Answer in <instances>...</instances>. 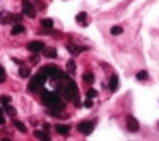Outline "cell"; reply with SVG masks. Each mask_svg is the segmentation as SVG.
I'll use <instances>...</instances> for the list:
<instances>
[{
  "label": "cell",
  "instance_id": "cell-1",
  "mask_svg": "<svg viewBox=\"0 0 159 141\" xmlns=\"http://www.w3.org/2000/svg\"><path fill=\"white\" fill-rule=\"evenodd\" d=\"M40 96H42V101L50 111H56V112H61L64 109V103L59 100L58 93L56 92H48V90H40Z\"/></svg>",
  "mask_w": 159,
  "mask_h": 141
},
{
  "label": "cell",
  "instance_id": "cell-2",
  "mask_svg": "<svg viewBox=\"0 0 159 141\" xmlns=\"http://www.w3.org/2000/svg\"><path fill=\"white\" fill-rule=\"evenodd\" d=\"M59 93H61L63 96H64V100H77L79 98V88H77V84H75L74 80L67 79L64 85H59Z\"/></svg>",
  "mask_w": 159,
  "mask_h": 141
},
{
  "label": "cell",
  "instance_id": "cell-3",
  "mask_svg": "<svg viewBox=\"0 0 159 141\" xmlns=\"http://www.w3.org/2000/svg\"><path fill=\"white\" fill-rule=\"evenodd\" d=\"M48 77L45 76L43 72H37L34 77H31L29 80V85H27V88H29V92H40L42 87L45 85V82Z\"/></svg>",
  "mask_w": 159,
  "mask_h": 141
},
{
  "label": "cell",
  "instance_id": "cell-4",
  "mask_svg": "<svg viewBox=\"0 0 159 141\" xmlns=\"http://www.w3.org/2000/svg\"><path fill=\"white\" fill-rule=\"evenodd\" d=\"M40 72H43L50 80H53V82H55V80H59V79H64V80L69 79V77H67L66 74L63 72V70H59L56 66H45V68L40 69Z\"/></svg>",
  "mask_w": 159,
  "mask_h": 141
},
{
  "label": "cell",
  "instance_id": "cell-5",
  "mask_svg": "<svg viewBox=\"0 0 159 141\" xmlns=\"http://www.w3.org/2000/svg\"><path fill=\"white\" fill-rule=\"evenodd\" d=\"M93 127H95L93 122H90V120H82V122L77 125V130L81 132L82 135H90V133L93 132Z\"/></svg>",
  "mask_w": 159,
  "mask_h": 141
},
{
  "label": "cell",
  "instance_id": "cell-6",
  "mask_svg": "<svg viewBox=\"0 0 159 141\" xmlns=\"http://www.w3.org/2000/svg\"><path fill=\"white\" fill-rule=\"evenodd\" d=\"M21 5H23V13L27 18H35V8L32 3H31V0H23Z\"/></svg>",
  "mask_w": 159,
  "mask_h": 141
},
{
  "label": "cell",
  "instance_id": "cell-7",
  "mask_svg": "<svg viewBox=\"0 0 159 141\" xmlns=\"http://www.w3.org/2000/svg\"><path fill=\"white\" fill-rule=\"evenodd\" d=\"M27 50L32 52L34 55H37L39 52H43V50H45V45H43V42H40V40H34V42H29V44H27Z\"/></svg>",
  "mask_w": 159,
  "mask_h": 141
},
{
  "label": "cell",
  "instance_id": "cell-8",
  "mask_svg": "<svg viewBox=\"0 0 159 141\" xmlns=\"http://www.w3.org/2000/svg\"><path fill=\"white\" fill-rule=\"evenodd\" d=\"M138 128H140V124H138L137 117H133V116L127 117V130L135 133V132H138Z\"/></svg>",
  "mask_w": 159,
  "mask_h": 141
},
{
  "label": "cell",
  "instance_id": "cell-9",
  "mask_svg": "<svg viewBox=\"0 0 159 141\" xmlns=\"http://www.w3.org/2000/svg\"><path fill=\"white\" fill-rule=\"evenodd\" d=\"M55 130H56V133H59V135H67L71 127L67 124H56L55 125Z\"/></svg>",
  "mask_w": 159,
  "mask_h": 141
},
{
  "label": "cell",
  "instance_id": "cell-10",
  "mask_svg": "<svg viewBox=\"0 0 159 141\" xmlns=\"http://www.w3.org/2000/svg\"><path fill=\"white\" fill-rule=\"evenodd\" d=\"M34 136H35V138H39V140H42V141H50V135L47 132H42V130H35Z\"/></svg>",
  "mask_w": 159,
  "mask_h": 141
},
{
  "label": "cell",
  "instance_id": "cell-11",
  "mask_svg": "<svg viewBox=\"0 0 159 141\" xmlns=\"http://www.w3.org/2000/svg\"><path fill=\"white\" fill-rule=\"evenodd\" d=\"M10 21H13V15H10V13H7V11H2L0 13V23H10Z\"/></svg>",
  "mask_w": 159,
  "mask_h": 141
},
{
  "label": "cell",
  "instance_id": "cell-12",
  "mask_svg": "<svg viewBox=\"0 0 159 141\" xmlns=\"http://www.w3.org/2000/svg\"><path fill=\"white\" fill-rule=\"evenodd\" d=\"M43 56H45V58H53V60H55V58L58 56V53H56V50H55V48H45V50H43Z\"/></svg>",
  "mask_w": 159,
  "mask_h": 141
},
{
  "label": "cell",
  "instance_id": "cell-13",
  "mask_svg": "<svg viewBox=\"0 0 159 141\" xmlns=\"http://www.w3.org/2000/svg\"><path fill=\"white\" fill-rule=\"evenodd\" d=\"M26 31V27L23 24H15L13 27H11V34L13 35H18V34H23Z\"/></svg>",
  "mask_w": 159,
  "mask_h": 141
},
{
  "label": "cell",
  "instance_id": "cell-14",
  "mask_svg": "<svg viewBox=\"0 0 159 141\" xmlns=\"http://www.w3.org/2000/svg\"><path fill=\"white\" fill-rule=\"evenodd\" d=\"M67 50H69L73 55H79V53H82V50H85V48H84V47H75L73 44H69V45H67Z\"/></svg>",
  "mask_w": 159,
  "mask_h": 141
},
{
  "label": "cell",
  "instance_id": "cell-15",
  "mask_svg": "<svg viewBox=\"0 0 159 141\" xmlns=\"http://www.w3.org/2000/svg\"><path fill=\"white\" fill-rule=\"evenodd\" d=\"M117 85H119L117 76H113V77H111V80H109V90H111V92H116Z\"/></svg>",
  "mask_w": 159,
  "mask_h": 141
},
{
  "label": "cell",
  "instance_id": "cell-16",
  "mask_svg": "<svg viewBox=\"0 0 159 141\" xmlns=\"http://www.w3.org/2000/svg\"><path fill=\"white\" fill-rule=\"evenodd\" d=\"M19 76L24 77V79H26V77H29L31 76V69L26 68V66H21V68H19Z\"/></svg>",
  "mask_w": 159,
  "mask_h": 141
},
{
  "label": "cell",
  "instance_id": "cell-17",
  "mask_svg": "<svg viewBox=\"0 0 159 141\" xmlns=\"http://www.w3.org/2000/svg\"><path fill=\"white\" fill-rule=\"evenodd\" d=\"M93 80H95L93 72H85V74H84V82H87V84L92 85V84H93Z\"/></svg>",
  "mask_w": 159,
  "mask_h": 141
},
{
  "label": "cell",
  "instance_id": "cell-18",
  "mask_svg": "<svg viewBox=\"0 0 159 141\" xmlns=\"http://www.w3.org/2000/svg\"><path fill=\"white\" fill-rule=\"evenodd\" d=\"M40 24L45 27V29H51L53 27V19H50V18H45V19H42V23Z\"/></svg>",
  "mask_w": 159,
  "mask_h": 141
},
{
  "label": "cell",
  "instance_id": "cell-19",
  "mask_svg": "<svg viewBox=\"0 0 159 141\" xmlns=\"http://www.w3.org/2000/svg\"><path fill=\"white\" fill-rule=\"evenodd\" d=\"M85 19H87V13H85V11H81V13L75 16V21H77V23H82V24H85Z\"/></svg>",
  "mask_w": 159,
  "mask_h": 141
},
{
  "label": "cell",
  "instance_id": "cell-20",
  "mask_svg": "<svg viewBox=\"0 0 159 141\" xmlns=\"http://www.w3.org/2000/svg\"><path fill=\"white\" fill-rule=\"evenodd\" d=\"M13 124H15V127H16V128H18V130H19V132H23V133H26V132H27L26 125H24V124H23V122H19V120H15V122H13Z\"/></svg>",
  "mask_w": 159,
  "mask_h": 141
},
{
  "label": "cell",
  "instance_id": "cell-21",
  "mask_svg": "<svg viewBox=\"0 0 159 141\" xmlns=\"http://www.w3.org/2000/svg\"><path fill=\"white\" fill-rule=\"evenodd\" d=\"M137 79L138 80H148V72H146V70H140V72H137Z\"/></svg>",
  "mask_w": 159,
  "mask_h": 141
},
{
  "label": "cell",
  "instance_id": "cell-22",
  "mask_svg": "<svg viewBox=\"0 0 159 141\" xmlns=\"http://www.w3.org/2000/svg\"><path fill=\"white\" fill-rule=\"evenodd\" d=\"M98 96V92H97V90H93V88H89V90H87V98H92V100H93V98H97Z\"/></svg>",
  "mask_w": 159,
  "mask_h": 141
},
{
  "label": "cell",
  "instance_id": "cell-23",
  "mask_svg": "<svg viewBox=\"0 0 159 141\" xmlns=\"http://www.w3.org/2000/svg\"><path fill=\"white\" fill-rule=\"evenodd\" d=\"M111 34H113V35L122 34V27L121 26H113V27H111Z\"/></svg>",
  "mask_w": 159,
  "mask_h": 141
},
{
  "label": "cell",
  "instance_id": "cell-24",
  "mask_svg": "<svg viewBox=\"0 0 159 141\" xmlns=\"http://www.w3.org/2000/svg\"><path fill=\"white\" fill-rule=\"evenodd\" d=\"M67 70H69L71 74H74V72H75V63H74L73 60L67 61Z\"/></svg>",
  "mask_w": 159,
  "mask_h": 141
},
{
  "label": "cell",
  "instance_id": "cell-25",
  "mask_svg": "<svg viewBox=\"0 0 159 141\" xmlns=\"http://www.w3.org/2000/svg\"><path fill=\"white\" fill-rule=\"evenodd\" d=\"M3 109H5V112H8V114H11V116H16V109H15V108H11L10 104L3 106Z\"/></svg>",
  "mask_w": 159,
  "mask_h": 141
},
{
  "label": "cell",
  "instance_id": "cell-26",
  "mask_svg": "<svg viewBox=\"0 0 159 141\" xmlns=\"http://www.w3.org/2000/svg\"><path fill=\"white\" fill-rule=\"evenodd\" d=\"M10 101H11V98H10V96H7V95H2V96H0V103H2L3 106L10 104Z\"/></svg>",
  "mask_w": 159,
  "mask_h": 141
},
{
  "label": "cell",
  "instance_id": "cell-27",
  "mask_svg": "<svg viewBox=\"0 0 159 141\" xmlns=\"http://www.w3.org/2000/svg\"><path fill=\"white\" fill-rule=\"evenodd\" d=\"M7 80V74H5V69L0 66V84H3V82Z\"/></svg>",
  "mask_w": 159,
  "mask_h": 141
},
{
  "label": "cell",
  "instance_id": "cell-28",
  "mask_svg": "<svg viewBox=\"0 0 159 141\" xmlns=\"http://www.w3.org/2000/svg\"><path fill=\"white\" fill-rule=\"evenodd\" d=\"M84 106H85V108H92V106H93V100H92V98H87V100L84 101Z\"/></svg>",
  "mask_w": 159,
  "mask_h": 141
},
{
  "label": "cell",
  "instance_id": "cell-29",
  "mask_svg": "<svg viewBox=\"0 0 159 141\" xmlns=\"http://www.w3.org/2000/svg\"><path fill=\"white\" fill-rule=\"evenodd\" d=\"M31 61H32V63H39V56H37V55H35V56H31Z\"/></svg>",
  "mask_w": 159,
  "mask_h": 141
},
{
  "label": "cell",
  "instance_id": "cell-30",
  "mask_svg": "<svg viewBox=\"0 0 159 141\" xmlns=\"http://www.w3.org/2000/svg\"><path fill=\"white\" fill-rule=\"evenodd\" d=\"M3 124H5V117L0 116V125H3Z\"/></svg>",
  "mask_w": 159,
  "mask_h": 141
},
{
  "label": "cell",
  "instance_id": "cell-31",
  "mask_svg": "<svg viewBox=\"0 0 159 141\" xmlns=\"http://www.w3.org/2000/svg\"><path fill=\"white\" fill-rule=\"evenodd\" d=\"M3 111H5V109H2V108H0V116H3Z\"/></svg>",
  "mask_w": 159,
  "mask_h": 141
},
{
  "label": "cell",
  "instance_id": "cell-32",
  "mask_svg": "<svg viewBox=\"0 0 159 141\" xmlns=\"http://www.w3.org/2000/svg\"><path fill=\"white\" fill-rule=\"evenodd\" d=\"M2 141H11V140H8V138H5V140H2Z\"/></svg>",
  "mask_w": 159,
  "mask_h": 141
}]
</instances>
